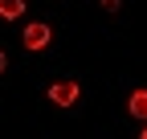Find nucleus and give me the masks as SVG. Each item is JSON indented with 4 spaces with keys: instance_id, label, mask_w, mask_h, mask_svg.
<instances>
[{
    "instance_id": "39448f33",
    "label": "nucleus",
    "mask_w": 147,
    "mask_h": 139,
    "mask_svg": "<svg viewBox=\"0 0 147 139\" xmlns=\"http://www.w3.org/2000/svg\"><path fill=\"white\" fill-rule=\"evenodd\" d=\"M98 4H102L106 12H119V8H123V0H98Z\"/></svg>"
},
{
    "instance_id": "f03ea898",
    "label": "nucleus",
    "mask_w": 147,
    "mask_h": 139,
    "mask_svg": "<svg viewBox=\"0 0 147 139\" xmlns=\"http://www.w3.org/2000/svg\"><path fill=\"white\" fill-rule=\"evenodd\" d=\"M78 82H53L49 86V102L53 107H74V102H78Z\"/></svg>"
},
{
    "instance_id": "423d86ee",
    "label": "nucleus",
    "mask_w": 147,
    "mask_h": 139,
    "mask_svg": "<svg viewBox=\"0 0 147 139\" xmlns=\"http://www.w3.org/2000/svg\"><path fill=\"white\" fill-rule=\"evenodd\" d=\"M4 65H8V57H4V53H0V74H4Z\"/></svg>"
},
{
    "instance_id": "7ed1b4c3",
    "label": "nucleus",
    "mask_w": 147,
    "mask_h": 139,
    "mask_svg": "<svg viewBox=\"0 0 147 139\" xmlns=\"http://www.w3.org/2000/svg\"><path fill=\"white\" fill-rule=\"evenodd\" d=\"M127 111H131L135 119H143V123H147V90H135L131 98H127Z\"/></svg>"
},
{
    "instance_id": "20e7f679",
    "label": "nucleus",
    "mask_w": 147,
    "mask_h": 139,
    "mask_svg": "<svg viewBox=\"0 0 147 139\" xmlns=\"http://www.w3.org/2000/svg\"><path fill=\"white\" fill-rule=\"evenodd\" d=\"M0 16H4V21L25 16V0H0Z\"/></svg>"
},
{
    "instance_id": "0eeeda50",
    "label": "nucleus",
    "mask_w": 147,
    "mask_h": 139,
    "mask_svg": "<svg viewBox=\"0 0 147 139\" xmlns=\"http://www.w3.org/2000/svg\"><path fill=\"white\" fill-rule=\"evenodd\" d=\"M139 139H147V127H143V131H139Z\"/></svg>"
},
{
    "instance_id": "f257e3e1",
    "label": "nucleus",
    "mask_w": 147,
    "mask_h": 139,
    "mask_svg": "<svg viewBox=\"0 0 147 139\" xmlns=\"http://www.w3.org/2000/svg\"><path fill=\"white\" fill-rule=\"evenodd\" d=\"M21 41H25V49H33V53H37V49H45V45L53 41V29H49L45 21H33V25L25 29V37H21Z\"/></svg>"
}]
</instances>
